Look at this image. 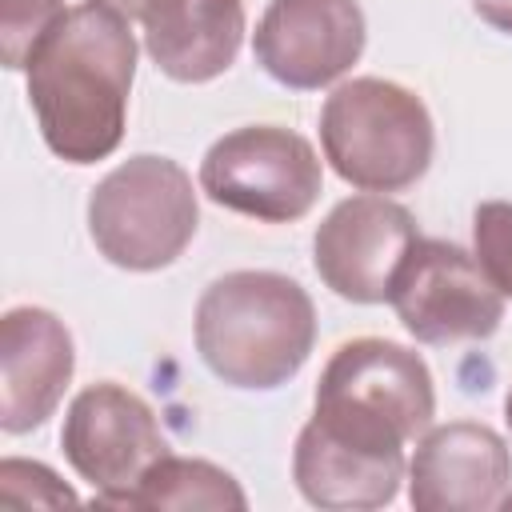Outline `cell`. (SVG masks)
<instances>
[{
    "instance_id": "6da1fadb",
    "label": "cell",
    "mask_w": 512,
    "mask_h": 512,
    "mask_svg": "<svg viewBox=\"0 0 512 512\" xmlns=\"http://www.w3.org/2000/svg\"><path fill=\"white\" fill-rule=\"evenodd\" d=\"M28 104L52 156L96 164L124 140L136 76V36L128 20L100 4L64 8L28 48Z\"/></svg>"
},
{
    "instance_id": "7a4b0ae2",
    "label": "cell",
    "mask_w": 512,
    "mask_h": 512,
    "mask_svg": "<svg viewBox=\"0 0 512 512\" xmlns=\"http://www.w3.org/2000/svg\"><path fill=\"white\" fill-rule=\"evenodd\" d=\"M312 344L316 304L284 272H224L196 304V352L228 388L268 392L288 384Z\"/></svg>"
},
{
    "instance_id": "3957f363",
    "label": "cell",
    "mask_w": 512,
    "mask_h": 512,
    "mask_svg": "<svg viewBox=\"0 0 512 512\" xmlns=\"http://www.w3.org/2000/svg\"><path fill=\"white\" fill-rule=\"evenodd\" d=\"M432 416V372L420 352L396 340H344L320 372L312 420L348 444L372 452H404L408 440L432 428Z\"/></svg>"
},
{
    "instance_id": "277c9868",
    "label": "cell",
    "mask_w": 512,
    "mask_h": 512,
    "mask_svg": "<svg viewBox=\"0 0 512 512\" xmlns=\"http://www.w3.org/2000/svg\"><path fill=\"white\" fill-rule=\"evenodd\" d=\"M320 144L344 184L360 192H404L428 172L436 128L424 100L404 84L356 76L324 100Z\"/></svg>"
},
{
    "instance_id": "5b68a950",
    "label": "cell",
    "mask_w": 512,
    "mask_h": 512,
    "mask_svg": "<svg viewBox=\"0 0 512 512\" xmlns=\"http://www.w3.org/2000/svg\"><path fill=\"white\" fill-rule=\"evenodd\" d=\"M200 204L192 176L168 156H128L88 196L96 252L128 272L168 268L196 236Z\"/></svg>"
},
{
    "instance_id": "8992f818",
    "label": "cell",
    "mask_w": 512,
    "mask_h": 512,
    "mask_svg": "<svg viewBox=\"0 0 512 512\" xmlns=\"http://www.w3.org/2000/svg\"><path fill=\"white\" fill-rule=\"evenodd\" d=\"M324 188L316 148L280 124H244L224 132L200 160V192L240 216L292 224L312 212Z\"/></svg>"
},
{
    "instance_id": "52a82bcc",
    "label": "cell",
    "mask_w": 512,
    "mask_h": 512,
    "mask_svg": "<svg viewBox=\"0 0 512 512\" xmlns=\"http://www.w3.org/2000/svg\"><path fill=\"white\" fill-rule=\"evenodd\" d=\"M388 304L420 344L488 340L504 320V296L480 260L452 240H416L392 276Z\"/></svg>"
},
{
    "instance_id": "ba28073f",
    "label": "cell",
    "mask_w": 512,
    "mask_h": 512,
    "mask_svg": "<svg viewBox=\"0 0 512 512\" xmlns=\"http://www.w3.org/2000/svg\"><path fill=\"white\" fill-rule=\"evenodd\" d=\"M60 448L72 472L92 484L96 504L112 508H124L140 476L160 456H168V440L148 400L116 380L88 384L72 396L60 428Z\"/></svg>"
},
{
    "instance_id": "9c48e42d",
    "label": "cell",
    "mask_w": 512,
    "mask_h": 512,
    "mask_svg": "<svg viewBox=\"0 0 512 512\" xmlns=\"http://www.w3.org/2000/svg\"><path fill=\"white\" fill-rule=\"evenodd\" d=\"M416 216L384 192L340 200L312 236L316 276L352 304H384L392 276L416 244Z\"/></svg>"
},
{
    "instance_id": "30bf717a",
    "label": "cell",
    "mask_w": 512,
    "mask_h": 512,
    "mask_svg": "<svg viewBox=\"0 0 512 512\" xmlns=\"http://www.w3.org/2000/svg\"><path fill=\"white\" fill-rule=\"evenodd\" d=\"M364 40L356 0H272L252 32V56L276 84L316 92L360 60Z\"/></svg>"
},
{
    "instance_id": "8fae6325",
    "label": "cell",
    "mask_w": 512,
    "mask_h": 512,
    "mask_svg": "<svg viewBox=\"0 0 512 512\" xmlns=\"http://www.w3.org/2000/svg\"><path fill=\"white\" fill-rule=\"evenodd\" d=\"M512 488V452L488 424L452 420L420 432L408 464L416 512H492Z\"/></svg>"
},
{
    "instance_id": "7c38bea8",
    "label": "cell",
    "mask_w": 512,
    "mask_h": 512,
    "mask_svg": "<svg viewBox=\"0 0 512 512\" xmlns=\"http://www.w3.org/2000/svg\"><path fill=\"white\" fill-rule=\"evenodd\" d=\"M76 372L64 320L48 308H8L0 320V428L8 436L40 428Z\"/></svg>"
},
{
    "instance_id": "4fadbf2b",
    "label": "cell",
    "mask_w": 512,
    "mask_h": 512,
    "mask_svg": "<svg viewBox=\"0 0 512 512\" xmlns=\"http://www.w3.org/2000/svg\"><path fill=\"white\" fill-rule=\"evenodd\" d=\"M292 480L308 504L328 512L384 508L400 492L404 452H372L308 420L292 448Z\"/></svg>"
},
{
    "instance_id": "5bb4252c",
    "label": "cell",
    "mask_w": 512,
    "mask_h": 512,
    "mask_svg": "<svg viewBox=\"0 0 512 512\" xmlns=\"http://www.w3.org/2000/svg\"><path fill=\"white\" fill-rule=\"evenodd\" d=\"M144 52L176 84L232 68L244 44V0H160L144 20Z\"/></svg>"
},
{
    "instance_id": "9a60e30c",
    "label": "cell",
    "mask_w": 512,
    "mask_h": 512,
    "mask_svg": "<svg viewBox=\"0 0 512 512\" xmlns=\"http://www.w3.org/2000/svg\"><path fill=\"white\" fill-rule=\"evenodd\" d=\"M124 508H248L244 488L212 460L196 456H160L140 484L128 492Z\"/></svg>"
},
{
    "instance_id": "2e32d148",
    "label": "cell",
    "mask_w": 512,
    "mask_h": 512,
    "mask_svg": "<svg viewBox=\"0 0 512 512\" xmlns=\"http://www.w3.org/2000/svg\"><path fill=\"white\" fill-rule=\"evenodd\" d=\"M472 256L480 260L484 276L512 300V204L484 200L472 212Z\"/></svg>"
},
{
    "instance_id": "e0dca14e",
    "label": "cell",
    "mask_w": 512,
    "mask_h": 512,
    "mask_svg": "<svg viewBox=\"0 0 512 512\" xmlns=\"http://www.w3.org/2000/svg\"><path fill=\"white\" fill-rule=\"evenodd\" d=\"M64 12V0H0V56L4 68H24L36 36Z\"/></svg>"
},
{
    "instance_id": "ac0fdd59",
    "label": "cell",
    "mask_w": 512,
    "mask_h": 512,
    "mask_svg": "<svg viewBox=\"0 0 512 512\" xmlns=\"http://www.w3.org/2000/svg\"><path fill=\"white\" fill-rule=\"evenodd\" d=\"M0 500L4 504H76V492L52 468L8 456L0 464Z\"/></svg>"
},
{
    "instance_id": "d6986e66",
    "label": "cell",
    "mask_w": 512,
    "mask_h": 512,
    "mask_svg": "<svg viewBox=\"0 0 512 512\" xmlns=\"http://www.w3.org/2000/svg\"><path fill=\"white\" fill-rule=\"evenodd\" d=\"M468 4L484 24H492L504 36H512V0H468Z\"/></svg>"
},
{
    "instance_id": "ffe728a7",
    "label": "cell",
    "mask_w": 512,
    "mask_h": 512,
    "mask_svg": "<svg viewBox=\"0 0 512 512\" xmlns=\"http://www.w3.org/2000/svg\"><path fill=\"white\" fill-rule=\"evenodd\" d=\"M100 4H108V8H116L124 20H144L160 0H100Z\"/></svg>"
},
{
    "instance_id": "44dd1931",
    "label": "cell",
    "mask_w": 512,
    "mask_h": 512,
    "mask_svg": "<svg viewBox=\"0 0 512 512\" xmlns=\"http://www.w3.org/2000/svg\"><path fill=\"white\" fill-rule=\"evenodd\" d=\"M504 420H508V432H512V388H508V396H504Z\"/></svg>"
}]
</instances>
